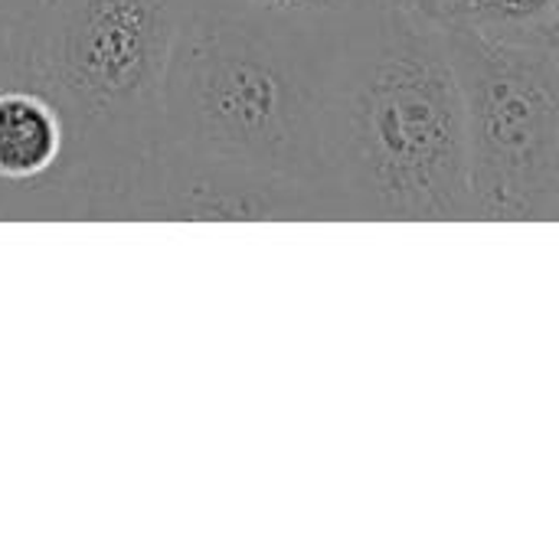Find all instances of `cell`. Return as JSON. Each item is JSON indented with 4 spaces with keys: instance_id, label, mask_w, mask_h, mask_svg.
Masks as SVG:
<instances>
[{
    "instance_id": "obj_5",
    "label": "cell",
    "mask_w": 559,
    "mask_h": 559,
    "mask_svg": "<svg viewBox=\"0 0 559 559\" xmlns=\"http://www.w3.org/2000/svg\"><path fill=\"white\" fill-rule=\"evenodd\" d=\"M187 10L259 26L341 56L390 10L386 0H187Z\"/></svg>"
},
{
    "instance_id": "obj_7",
    "label": "cell",
    "mask_w": 559,
    "mask_h": 559,
    "mask_svg": "<svg viewBox=\"0 0 559 559\" xmlns=\"http://www.w3.org/2000/svg\"><path fill=\"white\" fill-rule=\"evenodd\" d=\"M436 20L488 36H557L559 0H439Z\"/></svg>"
},
{
    "instance_id": "obj_3",
    "label": "cell",
    "mask_w": 559,
    "mask_h": 559,
    "mask_svg": "<svg viewBox=\"0 0 559 559\" xmlns=\"http://www.w3.org/2000/svg\"><path fill=\"white\" fill-rule=\"evenodd\" d=\"M183 16L187 0H43L3 23L0 85L52 102L66 128L59 167H151Z\"/></svg>"
},
{
    "instance_id": "obj_6",
    "label": "cell",
    "mask_w": 559,
    "mask_h": 559,
    "mask_svg": "<svg viewBox=\"0 0 559 559\" xmlns=\"http://www.w3.org/2000/svg\"><path fill=\"white\" fill-rule=\"evenodd\" d=\"M66 128L49 98L26 85H0V180L29 183L59 170Z\"/></svg>"
},
{
    "instance_id": "obj_4",
    "label": "cell",
    "mask_w": 559,
    "mask_h": 559,
    "mask_svg": "<svg viewBox=\"0 0 559 559\" xmlns=\"http://www.w3.org/2000/svg\"><path fill=\"white\" fill-rule=\"evenodd\" d=\"M439 26L462 92L472 219L554 223L559 210V33L488 36L465 26Z\"/></svg>"
},
{
    "instance_id": "obj_8",
    "label": "cell",
    "mask_w": 559,
    "mask_h": 559,
    "mask_svg": "<svg viewBox=\"0 0 559 559\" xmlns=\"http://www.w3.org/2000/svg\"><path fill=\"white\" fill-rule=\"evenodd\" d=\"M390 7L396 10H406V13H416V16H426V20H436V10H439V0H386Z\"/></svg>"
},
{
    "instance_id": "obj_9",
    "label": "cell",
    "mask_w": 559,
    "mask_h": 559,
    "mask_svg": "<svg viewBox=\"0 0 559 559\" xmlns=\"http://www.w3.org/2000/svg\"><path fill=\"white\" fill-rule=\"evenodd\" d=\"M43 0H0V23H10L16 16H23L26 10L39 7Z\"/></svg>"
},
{
    "instance_id": "obj_2",
    "label": "cell",
    "mask_w": 559,
    "mask_h": 559,
    "mask_svg": "<svg viewBox=\"0 0 559 559\" xmlns=\"http://www.w3.org/2000/svg\"><path fill=\"white\" fill-rule=\"evenodd\" d=\"M328 187L380 219H472L462 92L436 20L390 7L337 56Z\"/></svg>"
},
{
    "instance_id": "obj_1",
    "label": "cell",
    "mask_w": 559,
    "mask_h": 559,
    "mask_svg": "<svg viewBox=\"0 0 559 559\" xmlns=\"http://www.w3.org/2000/svg\"><path fill=\"white\" fill-rule=\"evenodd\" d=\"M337 56L187 10L160 95L151 167L278 187H328Z\"/></svg>"
}]
</instances>
